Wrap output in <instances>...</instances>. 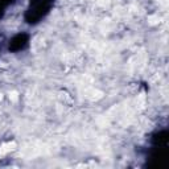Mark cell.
Returning <instances> with one entry per match:
<instances>
[{"instance_id": "obj_1", "label": "cell", "mask_w": 169, "mask_h": 169, "mask_svg": "<svg viewBox=\"0 0 169 169\" xmlns=\"http://www.w3.org/2000/svg\"><path fill=\"white\" fill-rule=\"evenodd\" d=\"M16 150V143L15 141H8V143H4L2 147H0V156H4L7 153L12 152Z\"/></svg>"}, {"instance_id": "obj_2", "label": "cell", "mask_w": 169, "mask_h": 169, "mask_svg": "<svg viewBox=\"0 0 169 169\" xmlns=\"http://www.w3.org/2000/svg\"><path fill=\"white\" fill-rule=\"evenodd\" d=\"M158 23H160V17H158L157 15H151V16H148V24H150V25H157Z\"/></svg>"}, {"instance_id": "obj_3", "label": "cell", "mask_w": 169, "mask_h": 169, "mask_svg": "<svg viewBox=\"0 0 169 169\" xmlns=\"http://www.w3.org/2000/svg\"><path fill=\"white\" fill-rule=\"evenodd\" d=\"M9 99H11L12 102H17V99H19L17 93H16V91H12V93H9Z\"/></svg>"}]
</instances>
